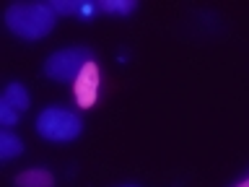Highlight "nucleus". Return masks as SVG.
<instances>
[{
  "label": "nucleus",
  "mask_w": 249,
  "mask_h": 187,
  "mask_svg": "<svg viewBox=\"0 0 249 187\" xmlns=\"http://www.w3.org/2000/svg\"><path fill=\"white\" fill-rule=\"evenodd\" d=\"M54 11L47 3H13L5 11V23L21 39H42L54 26Z\"/></svg>",
  "instance_id": "obj_1"
},
{
  "label": "nucleus",
  "mask_w": 249,
  "mask_h": 187,
  "mask_svg": "<svg viewBox=\"0 0 249 187\" xmlns=\"http://www.w3.org/2000/svg\"><path fill=\"white\" fill-rule=\"evenodd\" d=\"M36 132L44 140H54V143H65V140H75L83 132V122L73 109L65 107H50L36 117Z\"/></svg>",
  "instance_id": "obj_2"
},
{
  "label": "nucleus",
  "mask_w": 249,
  "mask_h": 187,
  "mask_svg": "<svg viewBox=\"0 0 249 187\" xmlns=\"http://www.w3.org/2000/svg\"><path fill=\"white\" fill-rule=\"evenodd\" d=\"M91 62V50L86 47H70V50H60L47 57L44 62V75L52 78V81H73V78L81 75V70Z\"/></svg>",
  "instance_id": "obj_3"
},
{
  "label": "nucleus",
  "mask_w": 249,
  "mask_h": 187,
  "mask_svg": "<svg viewBox=\"0 0 249 187\" xmlns=\"http://www.w3.org/2000/svg\"><path fill=\"white\" fill-rule=\"evenodd\" d=\"M96 94H99V68L93 65V60L81 70V75L75 78V99L83 109L91 107L96 101Z\"/></svg>",
  "instance_id": "obj_4"
},
{
  "label": "nucleus",
  "mask_w": 249,
  "mask_h": 187,
  "mask_svg": "<svg viewBox=\"0 0 249 187\" xmlns=\"http://www.w3.org/2000/svg\"><path fill=\"white\" fill-rule=\"evenodd\" d=\"M0 101L11 104L13 109H18V112H26V109H29V94H26V89H23L21 83H8Z\"/></svg>",
  "instance_id": "obj_5"
},
{
  "label": "nucleus",
  "mask_w": 249,
  "mask_h": 187,
  "mask_svg": "<svg viewBox=\"0 0 249 187\" xmlns=\"http://www.w3.org/2000/svg\"><path fill=\"white\" fill-rule=\"evenodd\" d=\"M16 185L18 187H52L54 179L47 169H29L16 179Z\"/></svg>",
  "instance_id": "obj_6"
},
{
  "label": "nucleus",
  "mask_w": 249,
  "mask_h": 187,
  "mask_svg": "<svg viewBox=\"0 0 249 187\" xmlns=\"http://www.w3.org/2000/svg\"><path fill=\"white\" fill-rule=\"evenodd\" d=\"M21 151H23L21 138H16L13 132H8V130L0 132V159H3V161H11V159H16Z\"/></svg>",
  "instance_id": "obj_7"
},
{
  "label": "nucleus",
  "mask_w": 249,
  "mask_h": 187,
  "mask_svg": "<svg viewBox=\"0 0 249 187\" xmlns=\"http://www.w3.org/2000/svg\"><path fill=\"white\" fill-rule=\"evenodd\" d=\"M47 5L54 11V16H57V13L70 16V13H81L83 11V3H78V0H50Z\"/></svg>",
  "instance_id": "obj_8"
},
{
  "label": "nucleus",
  "mask_w": 249,
  "mask_h": 187,
  "mask_svg": "<svg viewBox=\"0 0 249 187\" xmlns=\"http://www.w3.org/2000/svg\"><path fill=\"white\" fill-rule=\"evenodd\" d=\"M101 11L104 13H130L135 11V0H104L101 3Z\"/></svg>",
  "instance_id": "obj_9"
},
{
  "label": "nucleus",
  "mask_w": 249,
  "mask_h": 187,
  "mask_svg": "<svg viewBox=\"0 0 249 187\" xmlns=\"http://www.w3.org/2000/svg\"><path fill=\"white\" fill-rule=\"evenodd\" d=\"M21 112L18 109H13L11 104H5V101H0V122L5 125V128H13L16 122H18Z\"/></svg>",
  "instance_id": "obj_10"
},
{
  "label": "nucleus",
  "mask_w": 249,
  "mask_h": 187,
  "mask_svg": "<svg viewBox=\"0 0 249 187\" xmlns=\"http://www.w3.org/2000/svg\"><path fill=\"white\" fill-rule=\"evenodd\" d=\"M236 187H249V177H247V179H244V182H239V185H236Z\"/></svg>",
  "instance_id": "obj_11"
},
{
  "label": "nucleus",
  "mask_w": 249,
  "mask_h": 187,
  "mask_svg": "<svg viewBox=\"0 0 249 187\" xmlns=\"http://www.w3.org/2000/svg\"><path fill=\"white\" fill-rule=\"evenodd\" d=\"M127 187H135V185H127Z\"/></svg>",
  "instance_id": "obj_12"
}]
</instances>
